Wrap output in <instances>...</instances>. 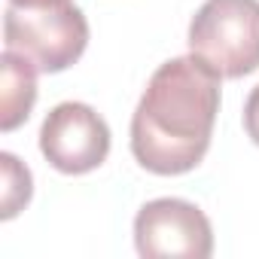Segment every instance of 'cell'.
<instances>
[{"label":"cell","instance_id":"9c48e42d","mask_svg":"<svg viewBox=\"0 0 259 259\" xmlns=\"http://www.w3.org/2000/svg\"><path fill=\"white\" fill-rule=\"evenodd\" d=\"M16 7H49V4H64V0H10Z\"/></svg>","mask_w":259,"mask_h":259},{"label":"cell","instance_id":"277c9868","mask_svg":"<svg viewBox=\"0 0 259 259\" xmlns=\"http://www.w3.org/2000/svg\"><path fill=\"white\" fill-rule=\"evenodd\" d=\"M135 244L144 259H207L213 232L204 210L183 198L147 201L135 220Z\"/></svg>","mask_w":259,"mask_h":259},{"label":"cell","instance_id":"3957f363","mask_svg":"<svg viewBox=\"0 0 259 259\" xmlns=\"http://www.w3.org/2000/svg\"><path fill=\"white\" fill-rule=\"evenodd\" d=\"M189 49L220 76L259 67V0H204L189 25Z\"/></svg>","mask_w":259,"mask_h":259},{"label":"cell","instance_id":"6da1fadb","mask_svg":"<svg viewBox=\"0 0 259 259\" xmlns=\"http://www.w3.org/2000/svg\"><path fill=\"white\" fill-rule=\"evenodd\" d=\"M217 113L220 73L195 55L165 61L132 116L135 159L162 177L192 171L210 147Z\"/></svg>","mask_w":259,"mask_h":259},{"label":"cell","instance_id":"5b68a950","mask_svg":"<svg viewBox=\"0 0 259 259\" xmlns=\"http://www.w3.org/2000/svg\"><path fill=\"white\" fill-rule=\"evenodd\" d=\"M40 150L61 174H89L110 153V128L89 104L64 101L43 119Z\"/></svg>","mask_w":259,"mask_h":259},{"label":"cell","instance_id":"7a4b0ae2","mask_svg":"<svg viewBox=\"0 0 259 259\" xmlns=\"http://www.w3.org/2000/svg\"><path fill=\"white\" fill-rule=\"evenodd\" d=\"M4 43L10 52L25 55L37 70L58 73L85 52L89 22L70 0L49 7L10 4L4 16Z\"/></svg>","mask_w":259,"mask_h":259},{"label":"cell","instance_id":"8992f818","mask_svg":"<svg viewBox=\"0 0 259 259\" xmlns=\"http://www.w3.org/2000/svg\"><path fill=\"white\" fill-rule=\"evenodd\" d=\"M0 67H4V110H0V128L4 132H13L19 128L37 101V67L19 55V52H4L0 58Z\"/></svg>","mask_w":259,"mask_h":259},{"label":"cell","instance_id":"52a82bcc","mask_svg":"<svg viewBox=\"0 0 259 259\" xmlns=\"http://www.w3.org/2000/svg\"><path fill=\"white\" fill-rule=\"evenodd\" d=\"M0 168H4V210H0V217L13 220L31 201V171L13 153H0Z\"/></svg>","mask_w":259,"mask_h":259},{"label":"cell","instance_id":"ba28073f","mask_svg":"<svg viewBox=\"0 0 259 259\" xmlns=\"http://www.w3.org/2000/svg\"><path fill=\"white\" fill-rule=\"evenodd\" d=\"M244 128L253 144H259V85L250 92L247 104H244Z\"/></svg>","mask_w":259,"mask_h":259}]
</instances>
